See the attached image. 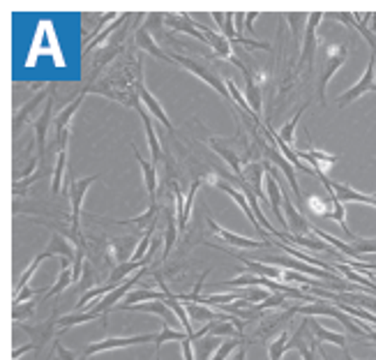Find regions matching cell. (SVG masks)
I'll return each mask as SVG.
<instances>
[{
	"label": "cell",
	"instance_id": "1",
	"mask_svg": "<svg viewBox=\"0 0 376 360\" xmlns=\"http://www.w3.org/2000/svg\"><path fill=\"white\" fill-rule=\"evenodd\" d=\"M102 175H88V178H77L70 182V236L74 238L79 247H86V240H83L81 233V206H83V197L90 190L93 182H97Z\"/></svg>",
	"mask_w": 376,
	"mask_h": 360
},
{
	"label": "cell",
	"instance_id": "2",
	"mask_svg": "<svg viewBox=\"0 0 376 360\" xmlns=\"http://www.w3.org/2000/svg\"><path fill=\"white\" fill-rule=\"evenodd\" d=\"M346 58H349V49L344 44H328L325 46V56H323V63L319 67V102L321 106H325V88H328V83L330 79L335 77V72L339 70L341 65L346 63Z\"/></svg>",
	"mask_w": 376,
	"mask_h": 360
},
{
	"label": "cell",
	"instance_id": "3",
	"mask_svg": "<svg viewBox=\"0 0 376 360\" xmlns=\"http://www.w3.org/2000/svg\"><path fill=\"white\" fill-rule=\"evenodd\" d=\"M323 12H312L307 16V26H305V42H303V51H300V65L305 67L307 74L312 72L316 49H319V39H316V28L323 21Z\"/></svg>",
	"mask_w": 376,
	"mask_h": 360
},
{
	"label": "cell",
	"instance_id": "4",
	"mask_svg": "<svg viewBox=\"0 0 376 360\" xmlns=\"http://www.w3.org/2000/svg\"><path fill=\"white\" fill-rule=\"evenodd\" d=\"M365 93H376V54H372L370 63H367V70L361 77V81L356 83V86H351L344 95L337 97V106L344 108L346 104H351L353 99L363 97Z\"/></svg>",
	"mask_w": 376,
	"mask_h": 360
},
{
	"label": "cell",
	"instance_id": "5",
	"mask_svg": "<svg viewBox=\"0 0 376 360\" xmlns=\"http://www.w3.org/2000/svg\"><path fill=\"white\" fill-rule=\"evenodd\" d=\"M171 61H173V63H178V65H182L187 72L196 74L199 79H201L203 83H208V86H213V88L217 90V93L222 95V97H231V95H229V88L224 86L222 79L217 77V74H215L213 70H208V67H203L201 63L192 61V58H187V56H180V54H173V56H171Z\"/></svg>",
	"mask_w": 376,
	"mask_h": 360
},
{
	"label": "cell",
	"instance_id": "6",
	"mask_svg": "<svg viewBox=\"0 0 376 360\" xmlns=\"http://www.w3.org/2000/svg\"><path fill=\"white\" fill-rule=\"evenodd\" d=\"M157 335H134V337H108L104 342H90V345L83 349V356H93V354H102V351H113V349H125V347H134V345H146V342H155Z\"/></svg>",
	"mask_w": 376,
	"mask_h": 360
},
{
	"label": "cell",
	"instance_id": "7",
	"mask_svg": "<svg viewBox=\"0 0 376 360\" xmlns=\"http://www.w3.org/2000/svg\"><path fill=\"white\" fill-rule=\"evenodd\" d=\"M265 187H268V201H270V208H272V215L275 220H277V224L289 233V222H287V215H282V208L280 204L284 201V192H280V185H277V171H275V166L265 160Z\"/></svg>",
	"mask_w": 376,
	"mask_h": 360
},
{
	"label": "cell",
	"instance_id": "8",
	"mask_svg": "<svg viewBox=\"0 0 376 360\" xmlns=\"http://www.w3.org/2000/svg\"><path fill=\"white\" fill-rule=\"evenodd\" d=\"M325 192L332 197L341 201V204H365V206H374L376 208V197H367L363 192H356L351 185H344V182H330L328 178H321Z\"/></svg>",
	"mask_w": 376,
	"mask_h": 360
},
{
	"label": "cell",
	"instance_id": "9",
	"mask_svg": "<svg viewBox=\"0 0 376 360\" xmlns=\"http://www.w3.org/2000/svg\"><path fill=\"white\" fill-rule=\"evenodd\" d=\"M206 222H208V227H211V231L215 233V236H220L222 240H227L231 247H245V249H263V247H272L270 242H265V240H252V238H242L238 236V233H231L227 229H222L220 224H217L213 217H211V211H208V206H206ZM275 249V247H272Z\"/></svg>",
	"mask_w": 376,
	"mask_h": 360
},
{
	"label": "cell",
	"instance_id": "10",
	"mask_svg": "<svg viewBox=\"0 0 376 360\" xmlns=\"http://www.w3.org/2000/svg\"><path fill=\"white\" fill-rule=\"evenodd\" d=\"M263 150H265V160H268L270 164H275L277 169L287 175V180H289V185H291V190H294V197L296 199H303V192H300V185H298V178H296V166L291 164L287 157H284L280 150H275L270 144H268V139L263 141Z\"/></svg>",
	"mask_w": 376,
	"mask_h": 360
},
{
	"label": "cell",
	"instance_id": "11",
	"mask_svg": "<svg viewBox=\"0 0 376 360\" xmlns=\"http://www.w3.org/2000/svg\"><path fill=\"white\" fill-rule=\"evenodd\" d=\"M236 67H240L242 70V74H245V90H247V102H249V108L254 111V118H256V123H263V118H261V113H263V106H261V88H258V81L254 79V74H252V70L242 63V61H238L236 56H233V61H231Z\"/></svg>",
	"mask_w": 376,
	"mask_h": 360
},
{
	"label": "cell",
	"instance_id": "12",
	"mask_svg": "<svg viewBox=\"0 0 376 360\" xmlns=\"http://www.w3.org/2000/svg\"><path fill=\"white\" fill-rule=\"evenodd\" d=\"M56 95V93H54ZM54 95L46 99L44 104V111H42V116L37 118L35 123V141H37V157L42 162H44L46 157V134H49V128H51V120H54Z\"/></svg>",
	"mask_w": 376,
	"mask_h": 360
},
{
	"label": "cell",
	"instance_id": "13",
	"mask_svg": "<svg viewBox=\"0 0 376 360\" xmlns=\"http://www.w3.org/2000/svg\"><path fill=\"white\" fill-rule=\"evenodd\" d=\"M330 16H332V19L341 21V23H346L349 28L361 30V35L365 37V42L374 49V54H376V37H374V32L370 30V26H367V23L374 19V12H367L363 19H358V16H353L351 12H337V14H330Z\"/></svg>",
	"mask_w": 376,
	"mask_h": 360
},
{
	"label": "cell",
	"instance_id": "14",
	"mask_svg": "<svg viewBox=\"0 0 376 360\" xmlns=\"http://www.w3.org/2000/svg\"><path fill=\"white\" fill-rule=\"evenodd\" d=\"M196 28L203 32L206 39H208V44L215 49V54H213L215 58H224V61H229V63L233 61V44H231L227 37L217 35L213 28H208V26H203V23H199V21H196Z\"/></svg>",
	"mask_w": 376,
	"mask_h": 360
},
{
	"label": "cell",
	"instance_id": "15",
	"mask_svg": "<svg viewBox=\"0 0 376 360\" xmlns=\"http://www.w3.org/2000/svg\"><path fill=\"white\" fill-rule=\"evenodd\" d=\"M132 16H134V14H132V12H125V14H120L118 16V19H115L113 23H108V26L102 30V32H99V35L97 37H93V39H90L88 42V44H83V56H88L90 51H93V49L95 46H102V44H108V42H111L113 39V32L115 30H120L123 26H125V23H127L130 19H132Z\"/></svg>",
	"mask_w": 376,
	"mask_h": 360
},
{
	"label": "cell",
	"instance_id": "16",
	"mask_svg": "<svg viewBox=\"0 0 376 360\" xmlns=\"http://www.w3.org/2000/svg\"><path fill=\"white\" fill-rule=\"evenodd\" d=\"M164 23H166V26H169L171 30H175V32H187V35L196 37L199 42H208L203 32L196 30V21L189 19L187 14H166V16H164Z\"/></svg>",
	"mask_w": 376,
	"mask_h": 360
},
{
	"label": "cell",
	"instance_id": "17",
	"mask_svg": "<svg viewBox=\"0 0 376 360\" xmlns=\"http://www.w3.org/2000/svg\"><path fill=\"white\" fill-rule=\"evenodd\" d=\"M300 160H307L309 164H312V169L314 171H319V173H325L330 169V166H335L337 162V155H332V153H323V150H296Z\"/></svg>",
	"mask_w": 376,
	"mask_h": 360
},
{
	"label": "cell",
	"instance_id": "18",
	"mask_svg": "<svg viewBox=\"0 0 376 360\" xmlns=\"http://www.w3.org/2000/svg\"><path fill=\"white\" fill-rule=\"evenodd\" d=\"M284 211H287V222H289V233H312V224H309L303 215H300L298 211H296V206H294V201L289 199V194H284Z\"/></svg>",
	"mask_w": 376,
	"mask_h": 360
},
{
	"label": "cell",
	"instance_id": "19",
	"mask_svg": "<svg viewBox=\"0 0 376 360\" xmlns=\"http://www.w3.org/2000/svg\"><path fill=\"white\" fill-rule=\"evenodd\" d=\"M134 42H137V49H144L146 54H150L157 61H164V63H173L171 56H166L160 46H157V42L150 37V30L146 26H139L137 28V35H134Z\"/></svg>",
	"mask_w": 376,
	"mask_h": 360
},
{
	"label": "cell",
	"instance_id": "20",
	"mask_svg": "<svg viewBox=\"0 0 376 360\" xmlns=\"http://www.w3.org/2000/svg\"><path fill=\"white\" fill-rule=\"evenodd\" d=\"M137 111H139V116H141V120H144L148 148H150V153H153V164H160V162H162V146H160V139H157V132L153 130V118H150L148 108H144V106H139Z\"/></svg>",
	"mask_w": 376,
	"mask_h": 360
},
{
	"label": "cell",
	"instance_id": "21",
	"mask_svg": "<svg viewBox=\"0 0 376 360\" xmlns=\"http://www.w3.org/2000/svg\"><path fill=\"white\" fill-rule=\"evenodd\" d=\"M56 325L58 323L54 319H49L46 323H42V325H23V330L30 335V340H32L30 345H35V349H42L56 337Z\"/></svg>",
	"mask_w": 376,
	"mask_h": 360
},
{
	"label": "cell",
	"instance_id": "22",
	"mask_svg": "<svg viewBox=\"0 0 376 360\" xmlns=\"http://www.w3.org/2000/svg\"><path fill=\"white\" fill-rule=\"evenodd\" d=\"M56 93V86H46L42 93H37L35 97L30 99V102L21 108V111H16V116H14V132H19V128H21V123H26L28 118H30V113L35 111V108L39 106V104H46V99L51 97Z\"/></svg>",
	"mask_w": 376,
	"mask_h": 360
},
{
	"label": "cell",
	"instance_id": "23",
	"mask_svg": "<svg viewBox=\"0 0 376 360\" xmlns=\"http://www.w3.org/2000/svg\"><path fill=\"white\" fill-rule=\"evenodd\" d=\"M139 95H141V102H144L146 104V108H148V113L150 116H153V118L155 120H160L162 125H164V128L166 130H169L171 134H175V128H173V125H171V118H169V116H166L164 113V108H162V104L160 102H157V99L153 97V95H150L148 93V88L146 86H141L139 88Z\"/></svg>",
	"mask_w": 376,
	"mask_h": 360
},
{
	"label": "cell",
	"instance_id": "24",
	"mask_svg": "<svg viewBox=\"0 0 376 360\" xmlns=\"http://www.w3.org/2000/svg\"><path fill=\"white\" fill-rule=\"evenodd\" d=\"M61 266H63V268H61V275H58V280L54 282V287L46 291L44 298H42V300H49V298L58 296V294H61V291H65V289H68L70 284L74 282V273H72L74 261H72V259H63Z\"/></svg>",
	"mask_w": 376,
	"mask_h": 360
},
{
	"label": "cell",
	"instance_id": "25",
	"mask_svg": "<svg viewBox=\"0 0 376 360\" xmlns=\"http://www.w3.org/2000/svg\"><path fill=\"white\" fill-rule=\"evenodd\" d=\"M208 146H211V148L215 150V153L220 155L222 160L231 166V171H233V175H236V178H242V175H245V171H242V164H240L242 160H240V157H238L236 153H233L231 148L222 146V144H220V139H211V141H208Z\"/></svg>",
	"mask_w": 376,
	"mask_h": 360
},
{
	"label": "cell",
	"instance_id": "26",
	"mask_svg": "<svg viewBox=\"0 0 376 360\" xmlns=\"http://www.w3.org/2000/svg\"><path fill=\"white\" fill-rule=\"evenodd\" d=\"M132 150H134V157L139 160L141 171H144V182H146L148 197H150V201H157V171H155V164H150L148 160H144L139 150L134 148V144H132Z\"/></svg>",
	"mask_w": 376,
	"mask_h": 360
},
{
	"label": "cell",
	"instance_id": "27",
	"mask_svg": "<svg viewBox=\"0 0 376 360\" xmlns=\"http://www.w3.org/2000/svg\"><path fill=\"white\" fill-rule=\"evenodd\" d=\"M46 252H51V254H61L63 259H77V242H70L68 236H63V233H54L51 236V242H49V247H46Z\"/></svg>",
	"mask_w": 376,
	"mask_h": 360
},
{
	"label": "cell",
	"instance_id": "28",
	"mask_svg": "<svg viewBox=\"0 0 376 360\" xmlns=\"http://www.w3.org/2000/svg\"><path fill=\"white\" fill-rule=\"evenodd\" d=\"M335 204H337V199H332L330 194H312V197H307L309 211H312L314 215H319V217H332V213H335Z\"/></svg>",
	"mask_w": 376,
	"mask_h": 360
},
{
	"label": "cell",
	"instance_id": "29",
	"mask_svg": "<svg viewBox=\"0 0 376 360\" xmlns=\"http://www.w3.org/2000/svg\"><path fill=\"white\" fill-rule=\"evenodd\" d=\"M309 330H312V335L319 342H330V345H335V347H339L341 351L346 349V337L341 333H332V330H328L325 325H321L319 321H312L309 319Z\"/></svg>",
	"mask_w": 376,
	"mask_h": 360
},
{
	"label": "cell",
	"instance_id": "30",
	"mask_svg": "<svg viewBox=\"0 0 376 360\" xmlns=\"http://www.w3.org/2000/svg\"><path fill=\"white\" fill-rule=\"evenodd\" d=\"M97 319L102 321V325H104V319L97 312H74V314H68V316H61V319H58V325H61V333H63L65 328H70V325L93 323Z\"/></svg>",
	"mask_w": 376,
	"mask_h": 360
},
{
	"label": "cell",
	"instance_id": "31",
	"mask_svg": "<svg viewBox=\"0 0 376 360\" xmlns=\"http://www.w3.org/2000/svg\"><path fill=\"white\" fill-rule=\"evenodd\" d=\"M166 240H164V252H162V259L166 261V259H169V254H171V249H173V245H175V240H178V215H173L171 213V208L169 211H166Z\"/></svg>",
	"mask_w": 376,
	"mask_h": 360
},
{
	"label": "cell",
	"instance_id": "32",
	"mask_svg": "<svg viewBox=\"0 0 376 360\" xmlns=\"http://www.w3.org/2000/svg\"><path fill=\"white\" fill-rule=\"evenodd\" d=\"M54 254L51 252H46V249H44V252H42V254H37L35 259H32V261H30V266L26 268V273H23V278L21 280H16V284H14V296H19L21 294V291H23V287H26V284L30 282V278H32V275H35V271H37V266L42 263V261H44V259H51Z\"/></svg>",
	"mask_w": 376,
	"mask_h": 360
},
{
	"label": "cell",
	"instance_id": "33",
	"mask_svg": "<svg viewBox=\"0 0 376 360\" xmlns=\"http://www.w3.org/2000/svg\"><path fill=\"white\" fill-rule=\"evenodd\" d=\"M189 335L185 333V330H173L171 325H166V323H162V330H160V335H157V340H155V349H157V356H160V349H162V345L164 342H182V340H187Z\"/></svg>",
	"mask_w": 376,
	"mask_h": 360
},
{
	"label": "cell",
	"instance_id": "34",
	"mask_svg": "<svg viewBox=\"0 0 376 360\" xmlns=\"http://www.w3.org/2000/svg\"><path fill=\"white\" fill-rule=\"evenodd\" d=\"M307 108H309V102H305L303 106H300L298 111H296V116H294V118H291L287 125H284V128H282V132H280V137H282L284 141H287V144H289L291 148H294V132H296L298 123H300V118H303V113L307 111Z\"/></svg>",
	"mask_w": 376,
	"mask_h": 360
},
{
	"label": "cell",
	"instance_id": "35",
	"mask_svg": "<svg viewBox=\"0 0 376 360\" xmlns=\"http://www.w3.org/2000/svg\"><path fill=\"white\" fill-rule=\"evenodd\" d=\"M289 333L287 330H282V335H277L270 345H268V360H282L284 354L289 351Z\"/></svg>",
	"mask_w": 376,
	"mask_h": 360
},
{
	"label": "cell",
	"instance_id": "36",
	"mask_svg": "<svg viewBox=\"0 0 376 360\" xmlns=\"http://www.w3.org/2000/svg\"><path fill=\"white\" fill-rule=\"evenodd\" d=\"M157 213H160V206H157V201H150L148 211L144 215L134 217V220H123L118 224H134V227H146V224H148V227H150V224L157 220Z\"/></svg>",
	"mask_w": 376,
	"mask_h": 360
},
{
	"label": "cell",
	"instance_id": "37",
	"mask_svg": "<svg viewBox=\"0 0 376 360\" xmlns=\"http://www.w3.org/2000/svg\"><path fill=\"white\" fill-rule=\"evenodd\" d=\"M192 345L196 347V354H199V360H206L208 356L213 354V351L220 349V345H217V340L213 337V335H206V337H199L194 340Z\"/></svg>",
	"mask_w": 376,
	"mask_h": 360
},
{
	"label": "cell",
	"instance_id": "38",
	"mask_svg": "<svg viewBox=\"0 0 376 360\" xmlns=\"http://www.w3.org/2000/svg\"><path fill=\"white\" fill-rule=\"evenodd\" d=\"M65 169H68V153H58L54 178H51V192H54V194H58V192H61V180H63V175H65Z\"/></svg>",
	"mask_w": 376,
	"mask_h": 360
},
{
	"label": "cell",
	"instance_id": "39",
	"mask_svg": "<svg viewBox=\"0 0 376 360\" xmlns=\"http://www.w3.org/2000/svg\"><path fill=\"white\" fill-rule=\"evenodd\" d=\"M227 88H229V95H231V99L236 102L242 111H245V116H252V120L256 123V118H254V111L249 108V102H247V97H242V93L238 90V86L233 83V79H227Z\"/></svg>",
	"mask_w": 376,
	"mask_h": 360
},
{
	"label": "cell",
	"instance_id": "40",
	"mask_svg": "<svg viewBox=\"0 0 376 360\" xmlns=\"http://www.w3.org/2000/svg\"><path fill=\"white\" fill-rule=\"evenodd\" d=\"M321 345L323 342H319V340H307L298 347V351H300V356H303V360H319Z\"/></svg>",
	"mask_w": 376,
	"mask_h": 360
},
{
	"label": "cell",
	"instance_id": "41",
	"mask_svg": "<svg viewBox=\"0 0 376 360\" xmlns=\"http://www.w3.org/2000/svg\"><path fill=\"white\" fill-rule=\"evenodd\" d=\"M303 19L305 16L298 14V12H291V14L284 16V21L291 26V35H294V46L296 49H300V23H303Z\"/></svg>",
	"mask_w": 376,
	"mask_h": 360
},
{
	"label": "cell",
	"instance_id": "42",
	"mask_svg": "<svg viewBox=\"0 0 376 360\" xmlns=\"http://www.w3.org/2000/svg\"><path fill=\"white\" fill-rule=\"evenodd\" d=\"M252 307L256 309V312H263V309H272V307H287V298H284V294H272V296H268L258 305H252Z\"/></svg>",
	"mask_w": 376,
	"mask_h": 360
},
{
	"label": "cell",
	"instance_id": "43",
	"mask_svg": "<svg viewBox=\"0 0 376 360\" xmlns=\"http://www.w3.org/2000/svg\"><path fill=\"white\" fill-rule=\"evenodd\" d=\"M242 345L240 340H227L224 345H220V349L215 351V356H213V360H227L231 354H236V349Z\"/></svg>",
	"mask_w": 376,
	"mask_h": 360
},
{
	"label": "cell",
	"instance_id": "44",
	"mask_svg": "<svg viewBox=\"0 0 376 360\" xmlns=\"http://www.w3.org/2000/svg\"><path fill=\"white\" fill-rule=\"evenodd\" d=\"M32 312H35V303H26V305H23V309H21V305H19V307H14L12 319H14V321L28 319V316H32Z\"/></svg>",
	"mask_w": 376,
	"mask_h": 360
},
{
	"label": "cell",
	"instance_id": "45",
	"mask_svg": "<svg viewBox=\"0 0 376 360\" xmlns=\"http://www.w3.org/2000/svg\"><path fill=\"white\" fill-rule=\"evenodd\" d=\"M56 356L61 358V360H77V354H74V351H70V349L61 347V342L56 345Z\"/></svg>",
	"mask_w": 376,
	"mask_h": 360
},
{
	"label": "cell",
	"instance_id": "46",
	"mask_svg": "<svg viewBox=\"0 0 376 360\" xmlns=\"http://www.w3.org/2000/svg\"><path fill=\"white\" fill-rule=\"evenodd\" d=\"M261 16V12H249L247 16H245V26H247V30L249 32H254V21Z\"/></svg>",
	"mask_w": 376,
	"mask_h": 360
},
{
	"label": "cell",
	"instance_id": "47",
	"mask_svg": "<svg viewBox=\"0 0 376 360\" xmlns=\"http://www.w3.org/2000/svg\"><path fill=\"white\" fill-rule=\"evenodd\" d=\"M231 360H247V351H245V345H240L238 349H236V354H233V358Z\"/></svg>",
	"mask_w": 376,
	"mask_h": 360
},
{
	"label": "cell",
	"instance_id": "48",
	"mask_svg": "<svg viewBox=\"0 0 376 360\" xmlns=\"http://www.w3.org/2000/svg\"><path fill=\"white\" fill-rule=\"evenodd\" d=\"M28 351H37V349H35V345H28V347H23V349H14V354H12V358L16 360V358H19L21 354H28Z\"/></svg>",
	"mask_w": 376,
	"mask_h": 360
},
{
	"label": "cell",
	"instance_id": "49",
	"mask_svg": "<svg viewBox=\"0 0 376 360\" xmlns=\"http://www.w3.org/2000/svg\"><path fill=\"white\" fill-rule=\"evenodd\" d=\"M213 19H215V23L220 26V30L224 28V21H227V16H224L222 12H213Z\"/></svg>",
	"mask_w": 376,
	"mask_h": 360
},
{
	"label": "cell",
	"instance_id": "50",
	"mask_svg": "<svg viewBox=\"0 0 376 360\" xmlns=\"http://www.w3.org/2000/svg\"><path fill=\"white\" fill-rule=\"evenodd\" d=\"M344 358H346V360H356L353 356H351V354H349V349H344Z\"/></svg>",
	"mask_w": 376,
	"mask_h": 360
},
{
	"label": "cell",
	"instance_id": "51",
	"mask_svg": "<svg viewBox=\"0 0 376 360\" xmlns=\"http://www.w3.org/2000/svg\"><path fill=\"white\" fill-rule=\"evenodd\" d=\"M81 360H88V358H86V356H81Z\"/></svg>",
	"mask_w": 376,
	"mask_h": 360
},
{
	"label": "cell",
	"instance_id": "52",
	"mask_svg": "<svg viewBox=\"0 0 376 360\" xmlns=\"http://www.w3.org/2000/svg\"><path fill=\"white\" fill-rule=\"evenodd\" d=\"M49 360H58V356H56V358H49Z\"/></svg>",
	"mask_w": 376,
	"mask_h": 360
},
{
	"label": "cell",
	"instance_id": "53",
	"mask_svg": "<svg viewBox=\"0 0 376 360\" xmlns=\"http://www.w3.org/2000/svg\"><path fill=\"white\" fill-rule=\"evenodd\" d=\"M374 21H376V14H374Z\"/></svg>",
	"mask_w": 376,
	"mask_h": 360
},
{
	"label": "cell",
	"instance_id": "54",
	"mask_svg": "<svg viewBox=\"0 0 376 360\" xmlns=\"http://www.w3.org/2000/svg\"><path fill=\"white\" fill-rule=\"evenodd\" d=\"M374 197H376V194H374Z\"/></svg>",
	"mask_w": 376,
	"mask_h": 360
}]
</instances>
